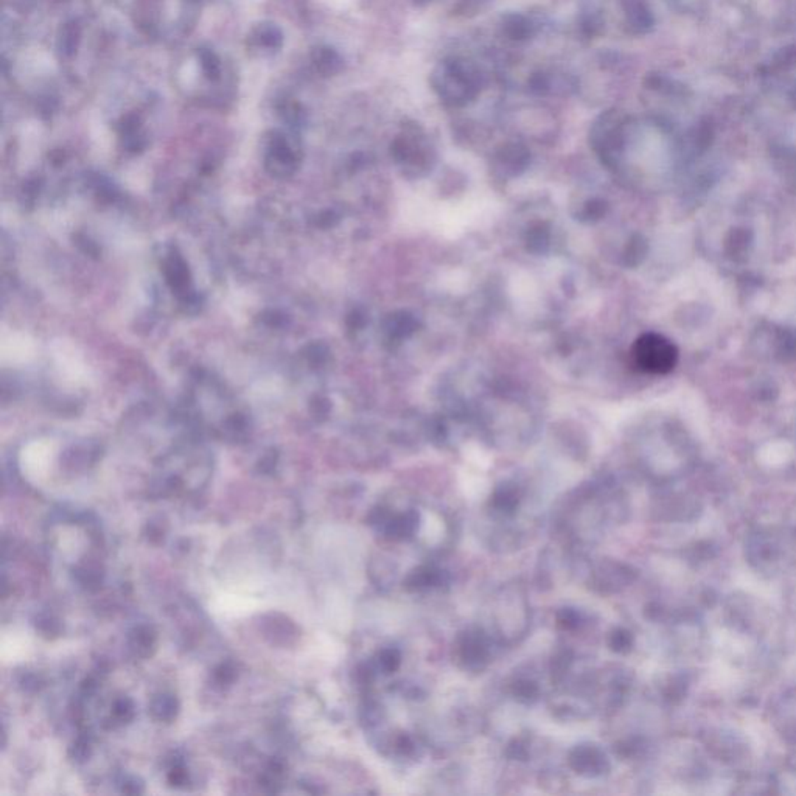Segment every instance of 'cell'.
Instances as JSON below:
<instances>
[{
	"label": "cell",
	"mask_w": 796,
	"mask_h": 796,
	"mask_svg": "<svg viewBox=\"0 0 796 796\" xmlns=\"http://www.w3.org/2000/svg\"><path fill=\"white\" fill-rule=\"evenodd\" d=\"M439 97L453 106H464L478 95L479 85L473 69L467 62L445 61L431 78Z\"/></svg>",
	"instance_id": "6da1fadb"
},
{
	"label": "cell",
	"mask_w": 796,
	"mask_h": 796,
	"mask_svg": "<svg viewBox=\"0 0 796 796\" xmlns=\"http://www.w3.org/2000/svg\"><path fill=\"white\" fill-rule=\"evenodd\" d=\"M634 364L648 374H667L674 369L678 352L661 334L647 333L637 339L632 348Z\"/></svg>",
	"instance_id": "7a4b0ae2"
},
{
	"label": "cell",
	"mask_w": 796,
	"mask_h": 796,
	"mask_svg": "<svg viewBox=\"0 0 796 796\" xmlns=\"http://www.w3.org/2000/svg\"><path fill=\"white\" fill-rule=\"evenodd\" d=\"M568 762L572 770L586 778L602 776L610 770V762L605 753L591 744L577 745L569 753Z\"/></svg>",
	"instance_id": "3957f363"
},
{
	"label": "cell",
	"mask_w": 796,
	"mask_h": 796,
	"mask_svg": "<svg viewBox=\"0 0 796 796\" xmlns=\"http://www.w3.org/2000/svg\"><path fill=\"white\" fill-rule=\"evenodd\" d=\"M457 655L465 667L481 670L490 661V647L485 634L481 630H469L457 639Z\"/></svg>",
	"instance_id": "277c9868"
},
{
	"label": "cell",
	"mask_w": 796,
	"mask_h": 796,
	"mask_svg": "<svg viewBox=\"0 0 796 796\" xmlns=\"http://www.w3.org/2000/svg\"><path fill=\"white\" fill-rule=\"evenodd\" d=\"M637 572H634L627 564L618 563V562H605L599 567L595 572V585L599 588L600 592H618L627 585H630Z\"/></svg>",
	"instance_id": "5b68a950"
},
{
	"label": "cell",
	"mask_w": 796,
	"mask_h": 796,
	"mask_svg": "<svg viewBox=\"0 0 796 796\" xmlns=\"http://www.w3.org/2000/svg\"><path fill=\"white\" fill-rule=\"evenodd\" d=\"M260 630L264 639L269 641L272 646H291L297 638V628L292 620L277 613L262 618Z\"/></svg>",
	"instance_id": "8992f818"
},
{
	"label": "cell",
	"mask_w": 796,
	"mask_h": 796,
	"mask_svg": "<svg viewBox=\"0 0 796 796\" xmlns=\"http://www.w3.org/2000/svg\"><path fill=\"white\" fill-rule=\"evenodd\" d=\"M418 526H420V513L414 509L397 515H390V518L384 523L381 527L384 536L392 541H403L409 540L417 534Z\"/></svg>",
	"instance_id": "52a82bcc"
},
{
	"label": "cell",
	"mask_w": 796,
	"mask_h": 796,
	"mask_svg": "<svg viewBox=\"0 0 796 796\" xmlns=\"http://www.w3.org/2000/svg\"><path fill=\"white\" fill-rule=\"evenodd\" d=\"M443 583V571L436 567H429V564H423L413 569L404 578V588L411 592L417 591H427L437 588Z\"/></svg>",
	"instance_id": "ba28073f"
},
{
	"label": "cell",
	"mask_w": 796,
	"mask_h": 796,
	"mask_svg": "<svg viewBox=\"0 0 796 796\" xmlns=\"http://www.w3.org/2000/svg\"><path fill=\"white\" fill-rule=\"evenodd\" d=\"M156 632L150 625H137L132 628L128 637V646L131 653L137 658H150L156 651Z\"/></svg>",
	"instance_id": "9c48e42d"
},
{
	"label": "cell",
	"mask_w": 796,
	"mask_h": 796,
	"mask_svg": "<svg viewBox=\"0 0 796 796\" xmlns=\"http://www.w3.org/2000/svg\"><path fill=\"white\" fill-rule=\"evenodd\" d=\"M282 43L283 34L274 24H260L250 33V44L257 48H263L264 52L277 50Z\"/></svg>",
	"instance_id": "30bf717a"
},
{
	"label": "cell",
	"mask_w": 796,
	"mask_h": 796,
	"mask_svg": "<svg viewBox=\"0 0 796 796\" xmlns=\"http://www.w3.org/2000/svg\"><path fill=\"white\" fill-rule=\"evenodd\" d=\"M490 507L495 513L502 516L513 515L520 507V493L512 485L499 487L490 499Z\"/></svg>",
	"instance_id": "8fae6325"
},
{
	"label": "cell",
	"mask_w": 796,
	"mask_h": 796,
	"mask_svg": "<svg viewBox=\"0 0 796 796\" xmlns=\"http://www.w3.org/2000/svg\"><path fill=\"white\" fill-rule=\"evenodd\" d=\"M311 61L313 66L316 67V71L320 75L325 76L336 75L342 69V58L339 57V53L336 50H333L332 47L314 48L311 53Z\"/></svg>",
	"instance_id": "7c38bea8"
},
{
	"label": "cell",
	"mask_w": 796,
	"mask_h": 796,
	"mask_svg": "<svg viewBox=\"0 0 796 796\" xmlns=\"http://www.w3.org/2000/svg\"><path fill=\"white\" fill-rule=\"evenodd\" d=\"M150 714L157 722L171 723L179 714V702L171 694H160L150 703Z\"/></svg>",
	"instance_id": "4fadbf2b"
},
{
	"label": "cell",
	"mask_w": 796,
	"mask_h": 796,
	"mask_svg": "<svg viewBox=\"0 0 796 796\" xmlns=\"http://www.w3.org/2000/svg\"><path fill=\"white\" fill-rule=\"evenodd\" d=\"M81 41V29L78 22H67L62 25L58 34V50L62 57H73Z\"/></svg>",
	"instance_id": "5bb4252c"
},
{
	"label": "cell",
	"mask_w": 796,
	"mask_h": 796,
	"mask_svg": "<svg viewBox=\"0 0 796 796\" xmlns=\"http://www.w3.org/2000/svg\"><path fill=\"white\" fill-rule=\"evenodd\" d=\"M502 31L513 41H525L532 34V24L521 15H507L502 19Z\"/></svg>",
	"instance_id": "9a60e30c"
},
{
	"label": "cell",
	"mask_w": 796,
	"mask_h": 796,
	"mask_svg": "<svg viewBox=\"0 0 796 796\" xmlns=\"http://www.w3.org/2000/svg\"><path fill=\"white\" fill-rule=\"evenodd\" d=\"M73 574L83 588L89 591H97L103 583V569L95 563L81 564V567L73 569Z\"/></svg>",
	"instance_id": "2e32d148"
},
{
	"label": "cell",
	"mask_w": 796,
	"mask_h": 796,
	"mask_svg": "<svg viewBox=\"0 0 796 796\" xmlns=\"http://www.w3.org/2000/svg\"><path fill=\"white\" fill-rule=\"evenodd\" d=\"M283 779H285L283 762H280V760H272L260 776V786L269 793H277L280 790Z\"/></svg>",
	"instance_id": "e0dca14e"
},
{
	"label": "cell",
	"mask_w": 796,
	"mask_h": 796,
	"mask_svg": "<svg viewBox=\"0 0 796 796\" xmlns=\"http://www.w3.org/2000/svg\"><path fill=\"white\" fill-rule=\"evenodd\" d=\"M401 666V652L397 647H386L376 653L375 667L384 675L397 672Z\"/></svg>",
	"instance_id": "ac0fdd59"
},
{
	"label": "cell",
	"mask_w": 796,
	"mask_h": 796,
	"mask_svg": "<svg viewBox=\"0 0 796 796\" xmlns=\"http://www.w3.org/2000/svg\"><path fill=\"white\" fill-rule=\"evenodd\" d=\"M512 694L521 703H534L539 700L540 688L534 680L520 678L512 684Z\"/></svg>",
	"instance_id": "d6986e66"
},
{
	"label": "cell",
	"mask_w": 796,
	"mask_h": 796,
	"mask_svg": "<svg viewBox=\"0 0 796 796\" xmlns=\"http://www.w3.org/2000/svg\"><path fill=\"white\" fill-rule=\"evenodd\" d=\"M34 625H36V630L47 639L58 638L62 632L61 620L55 616V614H48V613L39 614Z\"/></svg>",
	"instance_id": "ffe728a7"
},
{
	"label": "cell",
	"mask_w": 796,
	"mask_h": 796,
	"mask_svg": "<svg viewBox=\"0 0 796 796\" xmlns=\"http://www.w3.org/2000/svg\"><path fill=\"white\" fill-rule=\"evenodd\" d=\"M134 703L128 697L117 698L113 704V711H111V718L117 725H123L131 722L134 718Z\"/></svg>",
	"instance_id": "44dd1931"
},
{
	"label": "cell",
	"mask_w": 796,
	"mask_h": 796,
	"mask_svg": "<svg viewBox=\"0 0 796 796\" xmlns=\"http://www.w3.org/2000/svg\"><path fill=\"white\" fill-rule=\"evenodd\" d=\"M633 642H634L633 634L625 630V628H616V630H613L609 637V646L611 651L616 653L630 652Z\"/></svg>",
	"instance_id": "7402d4cb"
},
{
	"label": "cell",
	"mask_w": 796,
	"mask_h": 796,
	"mask_svg": "<svg viewBox=\"0 0 796 796\" xmlns=\"http://www.w3.org/2000/svg\"><path fill=\"white\" fill-rule=\"evenodd\" d=\"M90 754H92V744H90V739L86 736H80L72 744L71 750H69V756L76 764L86 762L90 758Z\"/></svg>",
	"instance_id": "603a6c76"
},
{
	"label": "cell",
	"mask_w": 796,
	"mask_h": 796,
	"mask_svg": "<svg viewBox=\"0 0 796 796\" xmlns=\"http://www.w3.org/2000/svg\"><path fill=\"white\" fill-rule=\"evenodd\" d=\"M557 624L563 630H577L582 624V616L576 609H562L557 613Z\"/></svg>",
	"instance_id": "cb8c5ba5"
},
{
	"label": "cell",
	"mask_w": 796,
	"mask_h": 796,
	"mask_svg": "<svg viewBox=\"0 0 796 796\" xmlns=\"http://www.w3.org/2000/svg\"><path fill=\"white\" fill-rule=\"evenodd\" d=\"M198 57L201 61L202 71H204V73L208 76V78H212V80L218 78L221 67H220V59L216 58V55L211 50H206L204 48V50H201L198 53Z\"/></svg>",
	"instance_id": "d4e9b609"
},
{
	"label": "cell",
	"mask_w": 796,
	"mask_h": 796,
	"mask_svg": "<svg viewBox=\"0 0 796 796\" xmlns=\"http://www.w3.org/2000/svg\"><path fill=\"white\" fill-rule=\"evenodd\" d=\"M213 680L218 686H230L236 680V669L232 662H221V664L213 670Z\"/></svg>",
	"instance_id": "484cf974"
},
{
	"label": "cell",
	"mask_w": 796,
	"mask_h": 796,
	"mask_svg": "<svg viewBox=\"0 0 796 796\" xmlns=\"http://www.w3.org/2000/svg\"><path fill=\"white\" fill-rule=\"evenodd\" d=\"M572 664V655L571 652H562L555 656L553 661V678L555 681H560Z\"/></svg>",
	"instance_id": "4316f807"
},
{
	"label": "cell",
	"mask_w": 796,
	"mask_h": 796,
	"mask_svg": "<svg viewBox=\"0 0 796 796\" xmlns=\"http://www.w3.org/2000/svg\"><path fill=\"white\" fill-rule=\"evenodd\" d=\"M166 779H169L170 786L176 787V788H183V787L187 786V782H188V773H187V770H185V768H184L183 765L174 764V765L170 768L169 776H166Z\"/></svg>",
	"instance_id": "83f0119b"
},
{
	"label": "cell",
	"mask_w": 796,
	"mask_h": 796,
	"mask_svg": "<svg viewBox=\"0 0 796 796\" xmlns=\"http://www.w3.org/2000/svg\"><path fill=\"white\" fill-rule=\"evenodd\" d=\"M506 754H507L509 758L515 759V760H526L527 756H529L527 745H526L525 742H523V740L515 739L513 742L509 744L507 750H506Z\"/></svg>",
	"instance_id": "f1b7e54d"
},
{
	"label": "cell",
	"mask_w": 796,
	"mask_h": 796,
	"mask_svg": "<svg viewBox=\"0 0 796 796\" xmlns=\"http://www.w3.org/2000/svg\"><path fill=\"white\" fill-rule=\"evenodd\" d=\"M395 750L397 753H400L401 756H411L415 751V744L414 740L411 739L408 734H400L395 739Z\"/></svg>",
	"instance_id": "f546056e"
},
{
	"label": "cell",
	"mask_w": 796,
	"mask_h": 796,
	"mask_svg": "<svg viewBox=\"0 0 796 796\" xmlns=\"http://www.w3.org/2000/svg\"><path fill=\"white\" fill-rule=\"evenodd\" d=\"M19 684L25 692H36V690L43 688V681H41L39 676L34 674H25L22 678H20Z\"/></svg>",
	"instance_id": "4dcf8cb0"
},
{
	"label": "cell",
	"mask_w": 796,
	"mask_h": 796,
	"mask_svg": "<svg viewBox=\"0 0 796 796\" xmlns=\"http://www.w3.org/2000/svg\"><path fill=\"white\" fill-rule=\"evenodd\" d=\"M122 792L128 793V795H138V793L143 792V784L136 778H129L123 782Z\"/></svg>",
	"instance_id": "1f68e13d"
},
{
	"label": "cell",
	"mask_w": 796,
	"mask_h": 796,
	"mask_svg": "<svg viewBox=\"0 0 796 796\" xmlns=\"http://www.w3.org/2000/svg\"><path fill=\"white\" fill-rule=\"evenodd\" d=\"M97 688H99V684H97V681H95L94 678H86L85 681L81 683V690H83V694H85V695L94 694L95 690H97Z\"/></svg>",
	"instance_id": "d6a6232c"
}]
</instances>
